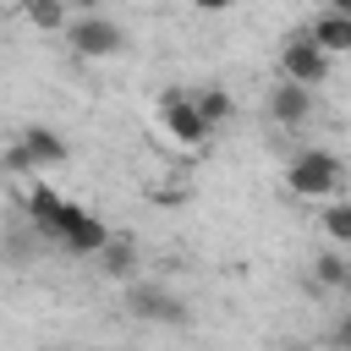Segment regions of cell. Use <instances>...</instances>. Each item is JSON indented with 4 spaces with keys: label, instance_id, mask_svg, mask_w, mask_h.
<instances>
[{
    "label": "cell",
    "instance_id": "cell-5",
    "mask_svg": "<svg viewBox=\"0 0 351 351\" xmlns=\"http://www.w3.org/2000/svg\"><path fill=\"white\" fill-rule=\"evenodd\" d=\"M126 313L143 318V324H186V302H181L176 291H165V285H143V280L126 285Z\"/></svg>",
    "mask_w": 351,
    "mask_h": 351
},
{
    "label": "cell",
    "instance_id": "cell-15",
    "mask_svg": "<svg viewBox=\"0 0 351 351\" xmlns=\"http://www.w3.org/2000/svg\"><path fill=\"white\" fill-rule=\"evenodd\" d=\"M324 230H329L335 247H346V241H351V208H346V203H329V208H324Z\"/></svg>",
    "mask_w": 351,
    "mask_h": 351
},
{
    "label": "cell",
    "instance_id": "cell-2",
    "mask_svg": "<svg viewBox=\"0 0 351 351\" xmlns=\"http://www.w3.org/2000/svg\"><path fill=\"white\" fill-rule=\"evenodd\" d=\"M60 33H66L71 55H82V60H110V55L126 49V27H121L115 16H99V11H82V16L66 22Z\"/></svg>",
    "mask_w": 351,
    "mask_h": 351
},
{
    "label": "cell",
    "instance_id": "cell-6",
    "mask_svg": "<svg viewBox=\"0 0 351 351\" xmlns=\"http://www.w3.org/2000/svg\"><path fill=\"white\" fill-rule=\"evenodd\" d=\"M159 115H165V132H170L181 148H203V143L214 137V132L197 121V110H192V99H186L181 88H165V93H159Z\"/></svg>",
    "mask_w": 351,
    "mask_h": 351
},
{
    "label": "cell",
    "instance_id": "cell-10",
    "mask_svg": "<svg viewBox=\"0 0 351 351\" xmlns=\"http://www.w3.org/2000/svg\"><path fill=\"white\" fill-rule=\"evenodd\" d=\"M307 38H313V44H318V49L335 60V55H346V49H351V16H340V11H324V16L307 27Z\"/></svg>",
    "mask_w": 351,
    "mask_h": 351
},
{
    "label": "cell",
    "instance_id": "cell-3",
    "mask_svg": "<svg viewBox=\"0 0 351 351\" xmlns=\"http://www.w3.org/2000/svg\"><path fill=\"white\" fill-rule=\"evenodd\" d=\"M49 241H55L60 252H71V258H93V252L110 241V225H104L99 214H88L82 203H66L60 219H55V230H49Z\"/></svg>",
    "mask_w": 351,
    "mask_h": 351
},
{
    "label": "cell",
    "instance_id": "cell-19",
    "mask_svg": "<svg viewBox=\"0 0 351 351\" xmlns=\"http://www.w3.org/2000/svg\"><path fill=\"white\" fill-rule=\"evenodd\" d=\"M60 5H77V11H93V0H60Z\"/></svg>",
    "mask_w": 351,
    "mask_h": 351
},
{
    "label": "cell",
    "instance_id": "cell-20",
    "mask_svg": "<svg viewBox=\"0 0 351 351\" xmlns=\"http://www.w3.org/2000/svg\"><path fill=\"white\" fill-rule=\"evenodd\" d=\"M49 351H66V346H49Z\"/></svg>",
    "mask_w": 351,
    "mask_h": 351
},
{
    "label": "cell",
    "instance_id": "cell-18",
    "mask_svg": "<svg viewBox=\"0 0 351 351\" xmlns=\"http://www.w3.org/2000/svg\"><path fill=\"white\" fill-rule=\"evenodd\" d=\"M329 11H340V16H351V0H329Z\"/></svg>",
    "mask_w": 351,
    "mask_h": 351
},
{
    "label": "cell",
    "instance_id": "cell-7",
    "mask_svg": "<svg viewBox=\"0 0 351 351\" xmlns=\"http://www.w3.org/2000/svg\"><path fill=\"white\" fill-rule=\"evenodd\" d=\"M16 148L27 154V165H33V170H60V165L71 159V143H66L55 126H38V121L16 132Z\"/></svg>",
    "mask_w": 351,
    "mask_h": 351
},
{
    "label": "cell",
    "instance_id": "cell-1",
    "mask_svg": "<svg viewBox=\"0 0 351 351\" xmlns=\"http://www.w3.org/2000/svg\"><path fill=\"white\" fill-rule=\"evenodd\" d=\"M340 181H346V165L329 148H302L285 165V186L296 197H329V192H340Z\"/></svg>",
    "mask_w": 351,
    "mask_h": 351
},
{
    "label": "cell",
    "instance_id": "cell-12",
    "mask_svg": "<svg viewBox=\"0 0 351 351\" xmlns=\"http://www.w3.org/2000/svg\"><path fill=\"white\" fill-rule=\"evenodd\" d=\"M192 110H197V121H203L208 132H219V126H225V121L236 115V99H230L225 88H203V93L192 99Z\"/></svg>",
    "mask_w": 351,
    "mask_h": 351
},
{
    "label": "cell",
    "instance_id": "cell-8",
    "mask_svg": "<svg viewBox=\"0 0 351 351\" xmlns=\"http://www.w3.org/2000/svg\"><path fill=\"white\" fill-rule=\"evenodd\" d=\"M269 115H274L280 126H307V115H313V88L280 82V88L269 93Z\"/></svg>",
    "mask_w": 351,
    "mask_h": 351
},
{
    "label": "cell",
    "instance_id": "cell-13",
    "mask_svg": "<svg viewBox=\"0 0 351 351\" xmlns=\"http://www.w3.org/2000/svg\"><path fill=\"white\" fill-rule=\"evenodd\" d=\"M313 280H318L324 291H346V285H351V263H346V252H340V247H324V252L313 258Z\"/></svg>",
    "mask_w": 351,
    "mask_h": 351
},
{
    "label": "cell",
    "instance_id": "cell-16",
    "mask_svg": "<svg viewBox=\"0 0 351 351\" xmlns=\"http://www.w3.org/2000/svg\"><path fill=\"white\" fill-rule=\"evenodd\" d=\"M0 165H5V170H33V165H27V154H22V148H16V143H11V148H5V159H0Z\"/></svg>",
    "mask_w": 351,
    "mask_h": 351
},
{
    "label": "cell",
    "instance_id": "cell-4",
    "mask_svg": "<svg viewBox=\"0 0 351 351\" xmlns=\"http://www.w3.org/2000/svg\"><path fill=\"white\" fill-rule=\"evenodd\" d=\"M280 71H285V82H296V88H324V82H329V55H324L307 33H291L285 49H280Z\"/></svg>",
    "mask_w": 351,
    "mask_h": 351
},
{
    "label": "cell",
    "instance_id": "cell-14",
    "mask_svg": "<svg viewBox=\"0 0 351 351\" xmlns=\"http://www.w3.org/2000/svg\"><path fill=\"white\" fill-rule=\"evenodd\" d=\"M22 16H27L38 33H60V27H66V5H60V0H22Z\"/></svg>",
    "mask_w": 351,
    "mask_h": 351
},
{
    "label": "cell",
    "instance_id": "cell-11",
    "mask_svg": "<svg viewBox=\"0 0 351 351\" xmlns=\"http://www.w3.org/2000/svg\"><path fill=\"white\" fill-rule=\"evenodd\" d=\"M60 208H66V197H55V192H49L44 181H38L33 192H27V219H33V230H38L44 241H49V230H55V219H60Z\"/></svg>",
    "mask_w": 351,
    "mask_h": 351
},
{
    "label": "cell",
    "instance_id": "cell-17",
    "mask_svg": "<svg viewBox=\"0 0 351 351\" xmlns=\"http://www.w3.org/2000/svg\"><path fill=\"white\" fill-rule=\"evenodd\" d=\"M192 5H197V11H225L230 0H192Z\"/></svg>",
    "mask_w": 351,
    "mask_h": 351
},
{
    "label": "cell",
    "instance_id": "cell-9",
    "mask_svg": "<svg viewBox=\"0 0 351 351\" xmlns=\"http://www.w3.org/2000/svg\"><path fill=\"white\" fill-rule=\"evenodd\" d=\"M93 258H99V269H104L110 280H126V285L137 280V241H132V236H110Z\"/></svg>",
    "mask_w": 351,
    "mask_h": 351
}]
</instances>
